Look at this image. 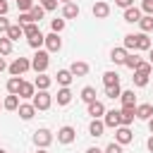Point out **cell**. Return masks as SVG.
I'll use <instances>...</instances> for the list:
<instances>
[{
	"instance_id": "6da1fadb",
	"label": "cell",
	"mask_w": 153,
	"mask_h": 153,
	"mask_svg": "<svg viewBox=\"0 0 153 153\" xmlns=\"http://www.w3.org/2000/svg\"><path fill=\"white\" fill-rule=\"evenodd\" d=\"M48 65H50V55H48V50H38V53L33 55V60H31V69H36L38 74H45Z\"/></svg>"
},
{
	"instance_id": "7a4b0ae2",
	"label": "cell",
	"mask_w": 153,
	"mask_h": 153,
	"mask_svg": "<svg viewBox=\"0 0 153 153\" xmlns=\"http://www.w3.org/2000/svg\"><path fill=\"white\" fill-rule=\"evenodd\" d=\"M31 105H33L36 110H48V108L53 105V96H50L48 91H36L33 98H31Z\"/></svg>"
},
{
	"instance_id": "3957f363",
	"label": "cell",
	"mask_w": 153,
	"mask_h": 153,
	"mask_svg": "<svg viewBox=\"0 0 153 153\" xmlns=\"http://www.w3.org/2000/svg\"><path fill=\"white\" fill-rule=\"evenodd\" d=\"M7 69H10V74H12V76H22L26 69H31V60H26V57H17Z\"/></svg>"
},
{
	"instance_id": "277c9868",
	"label": "cell",
	"mask_w": 153,
	"mask_h": 153,
	"mask_svg": "<svg viewBox=\"0 0 153 153\" xmlns=\"http://www.w3.org/2000/svg\"><path fill=\"white\" fill-rule=\"evenodd\" d=\"M33 143H36L38 148H48V146L53 143V134H50L48 129H36V131H33Z\"/></svg>"
},
{
	"instance_id": "5b68a950",
	"label": "cell",
	"mask_w": 153,
	"mask_h": 153,
	"mask_svg": "<svg viewBox=\"0 0 153 153\" xmlns=\"http://www.w3.org/2000/svg\"><path fill=\"white\" fill-rule=\"evenodd\" d=\"M43 43H45L48 53H57V50L62 48V38H60L57 33H48V36L43 38Z\"/></svg>"
},
{
	"instance_id": "8992f818",
	"label": "cell",
	"mask_w": 153,
	"mask_h": 153,
	"mask_svg": "<svg viewBox=\"0 0 153 153\" xmlns=\"http://www.w3.org/2000/svg\"><path fill=\"white\" fill-rule=\"evenodd\" d=\"M136 117V108H122L120 110V127H129Z\"/></svg>"
},
{
	"instance_id": "52a82bcc",
	"label": "cell",
	"mask_w": 153,
	"mask_h": 153,
	"mask_svg": "<svg viewBox=\"0 0 153 153\" xmlns=\"http://www.w3.org/2000/svg\"><path fill=\"white\" fill-rule=\"evenodd\" d=\"M103 124L110 127V129H117V127H120V110H105Z\"/></svg>"
},
{
	"instance_id": "ba28073f",
	"label": "cell",
	"mask_w": 153,
	"mask_h": 153,
	"mask_svg": "<svg viewBox=\"0 0 153 153\" xmlns=\"http://www.w3.org/2000/svg\"><path fill=\"white\" fill-rule=\"evenodd\" d=\"M134 139V134L129 131V127H117L115 129V141L120 143V146H124V143H129Z\"/></svg>"
},
{
	"instance_id": "9c48e42d",
	"label": "cell",
	"mask_w": 153,
	"mask_h": 153,
	"mask_svg": "<svg viewBox=\"0 0 153 153\" xmlns=\"http://www.w3.org/2000/svg\"><path fill=\"white\" fill-rule=\"evenodd\" d=\"M69 72H72V76H86V74H88V62H84V60H74L72 67H69Z\"/></svg>"
},
{
	"instance_id": "30bf717a",
	"label": "cell",
	"mask_w": 153,
	"mask_h": 153,
	"mask_svg": "<svg viewBox=\"0 0 153 153\" xmlns=\"http://www.w3.org/2000/svg\"><path fill=\"white\" fill-rule=\"evenodd\" d=\"M91 12H93V17H96V19H105V17L110 14V5H108V2H103V0H98V2L93 5V10H91Z\"/></svg>"
},
{
	"instance_id": "8fae6325",
	"label": "cell",
	"mask_w": 153,
	"mask_h": 153,
	"mask_svg": "<svg viewBox=\"0 0 153 153\" xmlns=\"http://www.w3.org/2000/svg\"><path fill=\"white\" fill-rule=\"evenodd\" d=\"M74 136H76L74 127H62V129L57 131V141H60V143H72Z\"/></svg>"
},
{
	"instance_id": "7c38bea8",
	"label": "cell",
	"mask_w": 153,
	"mask_h": 153,
	"mask_svg": "<svg viewBox=\"0 0 153 153\" xmlns=\"http://www.w3.org/2000/svg\"><path fill=\"white\" fill-rule=\"evenodd\" d=\"M136 117L148 122V120L153 117V105H151V103H141V105H136Z\"/></svg>"
},
{
	"instance_id": "4fadbf2b",
	"label": "cell",
	"mask_w": 153,
	"mask_h": 153,
	"mask_svg": "<svg viewBox=\"0 0 153 153\" xmlns=\"http://www.w3.org/2000/svg\"><path fill=\"white\" fill-rule=\"evenodd\" d=\"M120 100H122V108H136V96H134V88H129V91H122Z\"/></svg>"
},
{
	"instance_id": "5bb4252c",
	"label": "cell",
	"mask_w": 153,
	"mask_h": 153,
	"mask_svg": "<svg viewBox=\"0 0 153 153\" xmlns=\"http://www.w3.org/2000/svg\"><path fill=\"white\" fill-rule=\"evenodd\" d=\"M62 17H65V19H74V17H79V5H74V2H65V5H62Z\"/></svg>"
},
{
	"instance_id": "9a60e30c",
	"label": "cell",
	"mask_w": 153,
	"mask_h": 153,
	"mask_svg": "<svg viewBox=\"0 0 153 153\" xmlns=\"http://www.w3.org/2000/svg\"><path fill=\"white\" fill-rule=\"evenodd\" d=\"M22 84H24V79H22V76H10V79H7V91H10L12 96H19Z\"/></svg>"
},
{
	"instance_id": "2e32d148",
	"label": "cell",
	"mask_w": 153,
	"mask_h": 153,
	"mask_svg": "<svg viewBox=\"0 0 153 153\" xmlns=\"http://www.w3.org/2000/svg\"><path fill=\"white\" fill-rule=\"evenodd\" d=\"M88 115H91L93 120H98L100 115H105V105H103L100 100H93V103H88Z\"/></svg>"
},
{
	"instance_id": "e0dca14e",
	"label": "cell",
	"mask_w": 153,
	"mask_h": 153,
	"mask_svg": "<svg viewBox=\"0 0 153 153\" xmlns=\"http://www.w3.org/2000/svg\"><path fill=\"white\" fill-rule=\"evenodd\" d=\"M17 110H19V117H22V120H31V117L36 115V108H33L31 103H19Z\"/></svg>"
},
{
	"instance_id": "ac0fdd59",
	"label": "cell",
	"mask_w": 153,
	"mask_h": 153,
	"mask_svg": "<svg viewBox=\"0 0 153 153\" xmlns=\"http://www.w3.org/2000/svg\"><path fill=\"white\" fill-rule=\"evenodd\" d=\"M50 84H53V79H50L48 74H38V76H36V81H33V86H36L38 91H48V88H50Z\"/></svg>"
},
{
	"instance_id": "d6986e66",
	"label": "cell",
	"mask_w": 153,
	"mask_h": 153,
	"mask_svg": "<svg viewBox=\"0 0 153 153\" xmlns=\"http://www.w3.org/2000/svg\"><path fill=\"white\" fill-rule=\"evenodd\" d=\"M69 103H72V91L69 86H62L57 91V105H69Z\"/></svg>"
},
{
	"instance_id": "ffe728a7",
	"label": "cell",
	"mask_w": 153,
	"mask_h": 153,
	"mask_svg": "<svg viewBox=\"0 0 153 153\" xmlns=\"http://www.w3.org/2000/svg\"><path fill=\"white\" fill-rule=\"evenodd\" d=\"M139 19H141V10H139V7H127V10H124V22L134 24V22H139Z\"/></svg>"
},
{
	"instance_id": "44dd1931",
	"label": "cell",
	"mask_w": 153,
	"mask_h": 153,
	"mask_svg": "<svg viewBox=\"0 0 153 153\" xmlns=\"http://www.w3.org/2000/svg\"><path fill=\"white\" fill-rule=\"evenodd\" d=\"M10 41H19L22 36H24V29L19 26V24H10V29H7V33H5Z\"/></svg>"
},
{
	"instance_id": "7402d4cb",
	"label": "cell",
	"mask_w": 153,
	"mask_h": 153,
	"mask_svg": "<svg viewBox=\"0 0 153 153\" xmlns=\"http://www.w3.org/2000/svg\"><path fill=\"white\" fill-rule=\"evenodd\" d=\"M110 60H112L115 65H124V60H127V50H124V48H112Z\"/></svg>"
},
{
	"instance_id": "603a6c76",
	"label": "cell",
	"mask_w": 153,
	"mask_h": 153,
	"mask_svg": "<svg viewBox=\"0 0 153 153\" xmlns=\"http://www.w3.org/2000/svg\"><path fill=\"white\" fill-rule=\"evenodd\" d=\"M55 76H57V84H60V86H69V84H72V79H74L69 69H57V74H55Z\"/></svg>"
},
{
	"instance_id": "cb8c5ba5",
	"label": "cell",
	"mask_w": 153,
	"mask_h": 153,
	"mask_svg": "<svg viewBox=\"0 0 153 153\" xmlns=\"http://www.w3.org/2000/svg\"><path fill=\"white\" fill-rule=\"evenodd\" d=\"M103 129H105L103 120H91V124H88V134L91 136H103Z\"/></svg>"
},
{
	"instance_id": "d4e9b609",
	"label": "cell",
	"mask_w": 153,
	"mask_h": 153,
	"mask_svg": "<svg viewBox=\"0 0 153 153\" xmlns=\"http://www.w3.org/2000/svg\"><path fill=\"white\" fill-rule=\"evenodd\" d=\"M151 38L146 33H136V50H151Z\"/></svg>"
},
{
	"instance_id": "484cf974",
	"label": "cell",
	"mask_w": 153,
	"mask_h": 153,
	"mask_svg": "<svg viewBox=\"0 0 153 153\" xmlns=\"http://www.w3.org/2000/svg\"><path fill=\"white\" fill-rule=\"evenodd\" d=\"M103 84H105V88L108 86H120V74L117 72H105L103 74Z\"/></svg>"
},
{
	"instance_id": "4316f807",
	"label": "cell",
	"mask_w": 153,
	"mask_h": 153,
	"mask_svg": "<svg viewBox=\"0 0 153 153\" xmlns=\"http://www.w3.org/2000/svg\"><path fill=\"white\" fill-rule=\"evenodd\" d=\"M81 100H84L86 105L93 103V100H96V88H93V86H84V88H81Z\"/></svg>"
},
{
	"instance_id": "83f0119b",
	"label": "cell",
	"mask_w": 153,
	"mask_h": 153,
	"mask_svg": "<svg viewBox=\"0 0 153 153\" xmlns=\"http://www.w3.org/2000/svg\"><path fill=\"white\" fill-rule=\"evenodd\" d=\"M33 93H36V86L29 84V81H24L22 88H19V96H22V98H33Z\"/></svg>"
},
{
	"instance_id": "f1b7e54d",
	"label": "cell",
	"mask_w": 153,
	"mask_h": 153,
	"mask_svg": "<svg viewBox=\"0 0 153 153\" xmlns=\"http://www.w3.org/2000/svg\"><path fill=\"white\" fill-rule=\"evenodd\" d=\"M2 108H5V110H17V108H19V96H12V93H10V96L5 98V103H2Z\"/></svg>"
},
{
	"instance_id": "f546056e",
	"label": "cell",
	"mask_w": 153,
	"mask_h": 153,
	"mask_svg": "<svg viewBox=\"0 0 153 153\" xmlns=\"http://www.w3.org/2000/svg\"><path fill=\"white\" fill-rule=\"evenodd\" d=\"M139 26H141V33H146V31H153V17H151V14L141 17V19H139Z\"/></svg>"
},
{
	"instance_id": "4dcf8cb0",
	"label": "cell",
	"mask_w": 153,
	"mask_h": 153,
	"mask_svg": "<svg viewBox=\"0 0 153 153\" xmlns=\"http://www.w3.org/2000/svg\"><path fill=\"white\" fill-rule=\"evenodd\" d=\"M141 62V57L136 55V53H127V60H124V67H129V69H136V65Z\"/></svg>"
},
{
	"instance_id": "1f68e13d",
	"label": "cell",
	"mask_w": 153,
	"mask_h": 153,
	"mask_svg": "<svg viewBox=\"0 0 153 153\" xmlns=\"http://www.w3.org/2000/svg\"><path fill=\"white\" fill-rule=\"evenodd\" d=\"M12 53V41L7 36H0V55H10Z\"/></svg>"
},
{
	"instance_id": "d6a6232c",
	"label": "cell",
	"mask_w": 153,
	"mask_h": 153,
	"mask_svg": "<svg viewBox=\"0 0 153 153\" xmlns=\"http://www.w3.org/2000/svg\"><path fill=\"white\" fill-rule=\"evenodd\" d=\"M29 14H31V19H33V22H41V19H43V14H45V10H43L41 5H33V7L29 10Z\"/></svg>"
},
{
	"instance_id": "836d02e7",
	"label": "cell",
	"mask_w": 153,
	"mask_h": 153,
	"mask_svg": "<svg viewBox=\"0 0 153 153\" xmlns=\"http://www.w3.org/2000/svg\"><path fill=\"white\" fill-rule=\"evenodd\" d=\"M22 29H24V36H26V38H33V36H38V33H41L38 24H26V26H22Z\"/></svg>"
},
{
	"instance_id": "e575fe53",
	"label": "cell",
	"mask_w": 153,
	"mask_h": 153,
	"mask_svg": "<svg viewBox=\"0 0 153 153\" xmlns=\"http://www.w3.org/2000/svg\"><path fill=\"white\" fill-rule=\"evenodd\" d=\"M124 50H136V33L124 36Z\"/></svg>"
},
{
	"instance_id": "d590c367",
	"label": "cell",
	"mask_w": 153,
	"mask_h": 153,
	"mask_svg": "<svg viewBox=\"0 0 153 153\" xmlns=\"http://www.w3.org/2000/svg\"><path fill=\"white\" fill-rule=\"evenodd\" d=\"M131 81H134V86H146V84H148V74H141V72H134V76H131Z\"/></svg>"
},
{
	"instance_id": "8d00e7d4",
	"label": "cell",
	"mask_w": 153,
	"mask_h": 153,
	"mask_svg": "<svg viewBox=\"0 0 153 153\" xmlns=\"http://www.w3.org/2000/svg\"><path fill=\"white\" fill-rule=\"evenodd\" d=\"M134 72H141V74H148V76H151V72H153V65H151V62H143V60H141V62L136 65V69H134Z\"/></svg>"
},
{
	"instance_id": "74e56055",
	"label": "cell",
	"mask_w": 153,
	"mask_h": 153,
	"mask_svg": "<svg viewBox=\"0 0 153 153\" xmlns=\"http://www.w3.org/2000/svg\"><path fill=\"white\" fill-rule=\"evenodd\" d=\"M105 96L115 100V98H120V96H122V88H120V86H108V88H105Z\"/></svg>"
},
{
	"instance_id": "f35d334b",
	"label": "cell",
	"mask_w": 153,
	"mask_h": 153,
	"mask_svg": "<svg viewBox=\"0 0 153 153\" xmlns=\"http://www.w3.org/2000/svg\"><path fill=\"white\" fill-rule=\"evenodd\" d=\"M43 33H38V36H33V38H29V45L31 48H36V50H41V45H43Z\"/></svg>"
},
{
	"instance_id": "ab89813d",
	"label": "cell",
	"mask_w": 153,
	"mask_h": 153,
	"mask_svg": "<svg viewBox=\"0 0 153 153\" xmlns=\"http://www.w3.org/2000/svg\"><path fill=\"white\" fill-rule=\"evenodd\" d=\"M33 5H36L33 0H17V7H19V12H29Z\"/></svg>"
},
{
	"instance_id": "60d3db41",
	"label": "cell",
	"mask_w": 153,
	"mask_h": 153,
	"mask_svg": "<svg viewBox=\"0 0 153 153\" xmlns=\"http://www.w3.org/2000/svg\"><path fill=\"white\" fill-rule=\"evenodd\" d=\"M38 5H41L45 12H53V10L57 7V0H38Z\"/></svg>"
},
{
	"instance_id": "b9f144b4",
	"label": "cell",
	"mask_w": 153,
	"mask_h": 153,
	"mask_svg": "<svg viewBox=\"0 0 153 153\" xmlns=\"http://www.w3.org/2000/svg\"><path fill=\"white\" fill-rule=\"evenodd\" d=\"M50 29H53V33H60L65 29V19H53L50 22Z\"/></svg>"
},
{
	"instance_id": "7bdbcfd3",
	"label": "cell",
	"mask_w": 153,
	"mask_h": 153,
	"mask_svg": "<svg viewBox=\"0 0 153 153\" xmlns=\"http://www.w3.org/2000/svg\"><path fill=\"white\" fill-rule=\"evenodd\" d=\"M26 24H36V22L31 19L29 12H22V14H19V26H26Z\"/></svg>"
},
{
	"instance_id": "ee69618b",
	"label": "cell",
	"mask_w": 153,
	"mask_h": 153,
	"mask_svg": "<svg viewBox=\"0 0 153 153\" xmlns=\"http://www.w3.org/2000/svg\"><path fill=\"white\" fill-rule=\"evenodd\" d=\"M103 153H124V151H122V146H120L117 141H112V143H108V148H105Z\"/></svg>"
},
{
	"instance_id": "f6af8a7d",
	"label": "cell",
	"mask_w": 153,
	"mask_h": 153,
	"mask_svg": "<svg viewBox=\"0 0 153 153\" xmlns=\"http://www.w3.org/2000/svg\"><path fill=\"white\" fill-rule=\"evenodd\" d=\"M141 10H143L146 14L153 17V0H143V2H141Z\"/></svg>"
},
{
	"instance_id": "bcb514c9",
	"label": "cell",
	"mask_w": 153,
	"mask_h": 153,
	"mask_svg": "<svg viewBox=\"0 0 153 153\" xmlns=\"http://www.w3.org/2000/svg\"><path fill=\"white\" fill-rule=\"evenodd\" d=\"M7 29H10V22L5 17H0V33H7Z\"/></svg>"
},
{
	"instance_id": "7dc6e473",
	"label": "cell",
	"mask_w": 153,
	"mask_h": 153,
	"mask_svg": "<svg viewBox=\"0 0 153 153\" xmlns=\"http://www.w3.org/2000/svg\"><path fill=\"white\" fill-rule=\"evenodd\" d=\"M115 2H117L120 7H124V10H127V7H134V0H115Z\"/></svg>"
},
{
	"instance_id": "c3c4849f",
	"label": "cell",
	"mask_w": 153,
	"mask_h": 153,
	"mask_svg": "<svg viewBox=\"0 0 153 153\" xmlns=\"http://www.w3.org/2000/svg\"><path fill=\"white\" fill-rule=\"evenodd\" d=\"M7 10H10L7 0H0V17H5V14H7Z\"/></svg>"
},
{
	"instance_id": "681fc988",
	"label": "cell",
	"mask_w": 153,
	"mask_h": 153,
	"mask_svg": "<svg viewBox=\"0 0 153 153\" xmlns=\"http://www.w3.org/2000/svg\"><path fill=\"white\" fill-rule=\"evenodd\" d=\"M7 69V62H5V57H0V72H5Z\"/></svg>"
},
{
	"instance_id": "f907efd6",
	"label": "cell",
	"mask_w": 153,
	"mask_h": 153,
	"mask_svg": "<svg viewBox=\"0 0 153 153\" xmlns=\"http://www.w3.org/2000/svg\"><path fill=\"white\" fill-rule=\"evenodd\" d=\"M86 153H103V151H100V148H96V146H91V148H88Z\"/></svg>"
},
{
	"instance_id": "816d5d0a",
	"label": "cell",
	"mask_w": 153,
	"mask_h": 153,
	"mask_svg": "<svg viewBox=\"0 0 153 153\" xmlns=\"http://www.w3.org/2000/svg\"><path fill=\"white\" fill-rule=\"evenodd\" d=\"M148 151H151V153H153V136H151V139H148Z\"/></svg>"
},
{
	"instance_id": "f5cc1de1",
	"label": "cell",
	"mask_w": 153,
	"mask_h": 153,
	"mask_svg": "<svg viewBox=\"0 0 153 153\" xmlns=\"http://www.w3.org/2000/svg\"><path fill=\"white\" fill-rule=\"evenodd\" d=\"M148 62H151V65H153V48H151V50H148Z\"/></svg>"
},
{
	"instance_id": "db71d44e",
	"label": "cell",
	"mask_w": 153,
	"mask_h": 153,
	"mask_svg": "<svg viewBox=\"0 0 153 153\" xmlns=\"http://www.w3.org/2000/svg\"><path fill=\"white\" fill-rule=\"evenodd\" d=\"M148 129H151V134H153V117L148 120Z\"/></svg>"
},
{
	"instance_id": "11a10c76",
	"label": "cell",
	"mask_w": 153,
	"mask_h": 153,
	"mask_svg": "<svg viewBox=\"0 0 153 153\" xmlns=\"http://www.w3.org/2000/svg\"><path fill=\"white\" fill-rule=\"evenodd\" d=\"M62 2H72V0H62Z\"/></svg>"
}]
</instances>
